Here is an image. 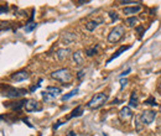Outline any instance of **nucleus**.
Masks as SVG:
<instances>
[{
	"label": "nucleus",
	"mask_w": 161,
	"mask_h": 136,
	"mask_svg": "<svg viewBox=\"0 0 161 136\" xmlns=\"http://www.w3.org/2000/svg\"><path fill=\"white\" fill-rule=\"evenodd\" d=\"M51 77L53 79L61 82L62 84H68L71 81H72V74H71L68 68H60L55 72H52Z\"/></svg>",
	"instance_id": "f257e3e1"
},
{
	"label": "nucleus",
	"mask_w": 161,
	"mask_h": 136,
	"mask_svg": "<svg viewBox=\"0 0 161 136\" xmlns=\"http://www.w3.org/2000/svg\"><path fill=\"white\" fill-rule=\"evenodd\" d=\"M108 102V94L105 93H97L96 95H93V98L87 103V106L89 109H98L102 105H104Z\"/></svg>",
	"instance_id": "f03ea898"
},
{
	"label": "nucleus",
	"mask_w": 161,
	"mask_h": 136,
	"mask_svg": "<svg viewBox=\"0 0 161 136\" xmlns=\"http://www.w3.org/2000/svg\"><path fill=\"white\" fill-rule=\"evenodd\" d=\"M125 33V27L123 25H117L108 35V42L109 44H117L119 42Z\"/></svg>",
	"instance_id": "7ed1b4c3"
},
{
	"label": "nucleus",
	"mask_w": 161,
	"mask_h": 136,
	"mask_svg": "<svg viewBox=\"0 0 161 136\" xmlns=\"http://www.w3.org/2000/svg\"><path fill=\"white\" fill-rule=\"evenodd\" d=\"M156 118V113L154 110H144L140 115V120L144 125H150Z\"/></svg>",
	"instance_id": "20e7f679"
},
{
	"label": "nucleus",
	"mask_w": 161,
	"mask_h": 136,
	"mask_svg": "<svg viewBox=\"0 0 161 136\" xmlns=\"http://www.w3.org/2000/svg\"><path fill=\"white\" fill-rule=\"evenodd\" d=\"M61 94V89L60 88H56V87H47L46 88V92L42 93V96L44 99L47 100L48 98H56Z\"/></svg>",
	"instance_id": "39448f33"
},
{
	"label": "nucleus",
	"mask_w": 161,
	"mask_h": 136,
	"mask_svg": "<svg viewBox=\"0 0 161 136\" xmlns=\"http://www.w3.org/2000/svg\"><path fill=\"white\" fill-rule=\"evenodd\" d=\"M27 93L26 89H19V88H8L6 89V96L8 98H19L21 95H25Z\"/></svg>",
	"instance_id": "423d86ee"
},
{
	"label": "nucleus",
	"mask_w": 161,
	"mask_h": 136,
	"mask_svg": "<svg viewBox=\"0 0 161 136\" xmlns=\"http://www.w3.org/2000/svg\"><path fill=\"white\" fill-rule=\"evenodd\" d=\"M131 118H133V113H131L130 108H129V106L121 108V110L119 111V119H120L123 123H128Z\"/></svg>",
	"instance_id": "0eeeda50"
},
{
	"label": "nucleus",
	"mask_w": 161,
	"mask_h": 136,
	"mask_svg": "<svg viewBox=\"0 0 161 136\" xmlns=\"http://www.w3.org/2000/svg\"><path fill=\"white\" fill-rule=\"evenodd\" d=\"M25 109L26 111L31 113V111H36V110H41L42 109V105L41 103H39L37 100H35V99H29L25 104Z\"/></svg>",
	"instance_id": "6e6552de"
},
{
	"label": "nucleus",
	"mask_w": 161,
	"mask_h": 136,
	"mask_svg": "<svg viewBox=\"0 0 161 136\" xmlns=\"http://www.w3.org/2000/svg\"><path fill=\"white\" fill-rule=\"evenodd\" d=\"M11 78L16 82H21V81H26L29 78V73L26 71H19L14 74H11Z\"/></svg>",
	"instance_id": "1a4fd4ad"
},
{
	"label": "nucleus",
	"mask_w": 161,
	"mask_h": 136,
	"mask_svg": "<svg viewBox=\"0 0 161 136\" xmlns=\"http://www.w3.org/2000/svg\"><path fill=\"white\" fill-rule=\"evenodd\" d=\"M69 53H71L69 48H58L57 52H56V57H57V60H60V61H65L66 58H68Z\"/></svg>",
	"instance_id": "9d476101"
},
{
	"label": "nucleus",
	"mask_w": 161,
	"mask_h": 136,
	"mask_svg": "<svg viewBox=\"0 0 161 136\" xmlns=\"http://www.w3.org/2000/svg\"><path fill=\"white\" fill-rule=\"evenodd\" d=\"M141 10V5H136V6H125L123 9V12L125 15H133V14H138Z\"/></svg>",
	"instance_id": "9b49d317"
},
{
	"label": "nucleus",
	"mask_w": 161,
	"mask_h": 136,
	"mask_svg": "<svg viewBox=\"0 0 161 136\" xmlns=\"http://www.w3.org/2000/svg\"><path fill=\"white\" fill-rule=\"evenodd\" d=\"M63 42H65V45H71V44H73L75 42V40H76V36L73 35V33H69V32H66L65 35H63Z\"/></svg>",
	"instance_id": "f8f14e48"
},
{
	"label": "nucleus",
	"mask_w": 161,
	"mask_h": 136,
	"mask_svg": "<svg viewBox=\"0 0 161 136\" xmlns=\"http://www.w3.org/2000/svg\"><path fill=\"white\" fill-rule=\"evenodd\" d=\"M130 47H131V46H121V47H119V50H118V51H117V52H115V53H114V54H113V56L109 58V60H108V63H110L113 60H115L117 57H119V56H120L123 52H125L127 50H129Z\"/></svg>",
	"instance_id": "ddd939ff"
},
{
	"label": "nucleus",
	"mask_w": 161,
	"mask_h": 136,
	"mask_svg": "<svg viewBox=\"0 0 161 136\" xmlns=\"http://www.w3.org/2000/svg\"><path fill=\"white\" fill-rule=\"evenodd\" d=\"M99 23H102V19H98V20H92V21H88L87 24H86V29L88 30V31H93L98 25H99Z\"/></svg>",
	"instance_id": "4468645a"
},
{
	"label": "nucleus",
	"mask_w": 161,
	"mask_h": 136,
	"mask_svg": "<svg viewBox=\"0 0 161 136\" xmlns=\"http://www.w3.org/2000/svg\"><path fill=\"white\" fill-rule=\"evenodd\" d=\"M138 24H139V20H138L135 16H131V17L125 19V25H127L128 27H135Z\"/></svg>",
	"instance_id": "2eb2a0df"
},
{
	"label": "nucleus",
	"mask_w": 161,
	"mask_h": 136,
	"mask_svg": "<svg viewBox=\"0 0 161 136\" xmlns=\"http://www.w3.org/2000/svg\"><path fill=\"white\" fill-rule=\"evenodd\" d=\"M138 94L135 93V92H133L131 94H130V98H129V105L130 106H133V108H136L138 106Z\"/></svg>",
	"instance_id": "dca6fc26"
},
{
	"label": "nucleus",
	"mask_w": 161,
	"mask_h": 136,
	"mask_svg": "<svg viewBox=\"0 0 161 136\" xmlns=\"http://www.w3.org/2000/svg\"><path fill=\"white\" fill-rule=\"evenodd\" d=\"M73 61L77 63V65H82L83 63V56H82V52L77 51L73 53Z\"/></svg>",
	"instance_id": "f3484780"
},
{
	"label": "nucleus",
	"mask_w": 161,
	"mask_h": 136,
	"mask_svg": "<svg viewBox=\"0 0 161 136\" xmlns=\"http://www.w3.org/2000/svg\"><path fill=\"white\" fill-rule=\"evenodd\" d=\"M82 113H83V108H82L81 105L76 106V109H73L72 114L69 115V119H71V118H75V116H81V115H82Z\"/></svg>",
	"instance_id": "a211bd4d"
},
{
	"label": "nucleus",
	"mask_w": 161,
	"mask_h": 136,
	"mask_svg": "<svg viewBox=\"0 0 161 136\" xmlns=\"http://www.w3.org/2000/svg\"><path fill=\"white\" fill-rule=\"evenodd\" d=\"M26 102L27 100H20L19 103H14V104H5V105H8V106H10V108H12V109H20L23 105H25L26 104Z\"/></svg>",
	"instance_id": "6ab92c4d"
},
{
	"label": "nucleus",
	"mask_w": 161,
	"mask_h": 136,
	"mask_svg": "<svg viewBox=\"0 0 161 136\" xmlns=\"http://www.w3.org/2000/svg\"><path fill=\"white\" fill-rule=\"evenodd\" d=\"M78 93V89L76 88V89H73V90H71L68 94H65V95H62V100H67V99H69V98H72L73 95H76Z\"/></svg>",
	"instance_id": "aec40b11"
},
{
	"label": "nucleus",
	"mask_w": 161,
	"mask_h": 136,
	"mask_svg": "<svg viewBox=\"0 0 161 136\" xmlns=\"http://www.w3.org/2000/svg\"><path fill=\"white\" fill-rule=\"evenodd\" d=\"M144 103H145V104H148V105H152V106L157 105V103H156V100H155V98H154L152 95H150V96H149V98H148Z\"/></svg>",
	"instance_id": "412c9836"
},
{
	"label": "nucleus",
	"mask_w": 161,
	"mask_h": 136,
	"mask_svg": "<svg viewBox=\"0 0 161 136\" xmlns=\"http://www.w3.org/2000/svg\"><path fill=\"white\" fill-rule=\"evenodd\" d=\"M36 25H37L36 23H29V24L25 26V31H26V32H31L35 27H36Z\"/></svg>",
	"instance_id": "4be33fe9"
},
{
	"label": "nucleus",
	"mask_w": 161,
	"mask_h": 136,
	"mask_svg": "<svg viewBox=\"0 0 161 136\" xmlns=\"http://www.w3.org/2000/svg\"><path fill=\"white\" fill-rule=\"evenodd\" d=\"M86 53H87V56H89V57H92V56H94V54L97 53V47H92V48H87V50H86Z\"/></svg>",
	"instance_id": "5701e85b"
},
{
	"label": "nucleus",
	"mask_w": 161,
	"mask_h": 136,
	"mask_svg": "<svg viewBox=\"0 0 161 136\" xmlns=\"http://www.w3.org/2000/svg\"><path fill=\"white\" fill-rule=\"evenodd\" d=\"M119 4L120 5H140V3L139 2H128V0H127V2H119Z\"/></svg>",
	"instance_id": "b1692460"
},
{
	"label": "nucleus",
	"mask_w": 161,
	"mask_h": 136,
	"mask_svg": "<svg viewBox=\"0 0 161 136\" xmlns=\"http://www.w3.org/2000/svg\"><path fill=\"white\" fill-rule=\"evenodd\" d=\"M128 83H129V81H128V79H121V81H120V89L123 90L125 87L128 85Z\"/></svg>",
	"instance_id": "393cba45"
},
{
	"label": "nucleus",
	"mask_w": 161,
	"mask_h": 136,
	"mask_svg": "<svg viewBox=\"0 0 161 136\" xmlns=\"http://www.w3.org/2000/svg\"><path fill=\"white\" fill-rule=\"evenodd\" d=\"M109 16H110V19H112V21H113V23L117 21L118 19H119V16L117 15V12H109Z\"/></svg>",
	"instance_id": "a878e982"
},
{
	"label": "nucleus",
	"mask_w": 161,
	"mask_h": 136,
	"mask_svg": "<svg viewBox=\"0 0 161 136\" xmlns=\"http://www.w3.org/2000/svg\"><path fill=\"white\" fill-rule=\"evenodd\" d=\"M83 75H84V69H82V71H79V72H78V79H81Z\"/></svg>",
	"instance_id": "bb28decb"
},
{
	"label": "nucleus",
	"mask_w": 161,
	"mask_h": 136,
	"mask_svg": "<svg viewBox=\"0 0 161 136\" xmlns=\"http://www.w3.org/2000/svg\"><path fill=\"white\" fill-rule=\"evenodd\" d=\"M5 11H8V6H2V9H0V12L5 14Z\"/></svg>",
	"instance_id": "cd10ccee"
},
{
	"label": "nucleus",
	"mask_w": 161,
	"mask_h": 136,
	"mask_svg": "<svg viewBox=\"0 0 161 136\" xmlns=\"http://www.w3.org/2000/svg\"><path fill=\"white\" fill-rule=\"evenodd\" d=\"M129 72H130V68H129V69H127L125 72H123V73H121V75H127V74H129Z\"/></svg>",
	"instance_id": "c85d7f7f"
},
{
	"label": "nucleus",
	"mask_w": 161,
	"mask_h": 136,
	"mask_svg": "<svg viewBox=\"0 0 161 136\" xmlns=\"http://www.w3.org/2000/svg\"><path fill=\"white\" fill-rule=\"evenodd\" d=\"M157 90L161 93V79H160V82H159V85H157Z\"/></svg>",
	"instance_id": "c756f323"
},
{
	"label": "nucleus",
	"mask_w": 161,
	"mask_h": 136,
	"mask_svg": "<svg viewBox=\"0 0 161 136\" xmlns=\"http://www.w3.org/2000/svg\"><path fill=\"white\" fill-rule=\"evenodd\" d=\"M67 136H76V134H75V132H73V131H69V132H68V135H67Z\"/></svg>",
	"instance_id": "7c9ffc66"
},
{
	"label": "nucleus",
	"mask_w": 161,
	"mask_h": 136,
	"mask_svg": "<svg viewBox=\"0 0 161 136\" xmlns=\"http://www.w3.org/2000/svg\"><path fill=\"white\" fill-rule=\"evenodd\" d=\"M104 136H107V135H105V134H104Z\"/></svg>",
	"instance_id": "2f4dec72"
}]
</instances>
